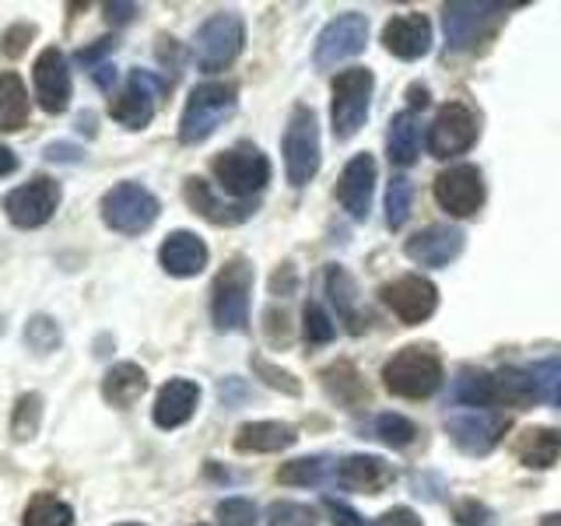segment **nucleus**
I'll use <instances>...</instances> for the list:
<instances>
[{
  "label": "nucleus",
  "instance_id": "nucleus-38",
  "mask_svg": "<svg viewBox=\"0 0 561 526\" xmlns=\"http://www.w3.org/2000/svg\"><path fill=\"white\" fill-rule=\"evenodd\" d=\"M25 341H28V347H35V351H53L60 344V327H57V320L53 316H32L28 320V327H25Z\"/></svg>",
  "mask_w": 561,
  "mask_h": 526
},
{
  "label": "nucleus",
  "instance_id": "nucleus-33",
  "mask_svg": "<svg viewBox=\"0 0 561 526\" xmlns=\"http://www.w3.org/2000/svg\"><path fill=\"white\" fill-rule=\"evenodd\" d=\"M43 425V397L39 393H22L14 400V411H11V435L14 443H32L39 435Z\"/></svg>",
  "mask_w": 561,
  "mask_h": 526
},
{
  "label": "nucleus",
  "instance_id": "nucleus-35",
  "mask_svg": "<svg viewBox=\"0 0 561 526\" xmlns=\"http://www.w3.org/2000/svg\"><path fill=\"white\" fill-rule=\"evenodd\" d=\"M411 207H414V186L411 180L397 175V180H390V186H386V225L403 228V221L411 218Z\"/></svg>",
  "mask_w": 561,
  "mask_h": 526
},
{
  "label": "nucleus",
  "instance_id": "nucleus-44",
  "mask_svg": "<svg viewBox=\"0 0 561 526\" xmlns=\"http://www.w3.org/2000/svg\"><path fill=\"white\" fill-rule=\"evenodd\" d=\"M323 505H327V516H330L333 523H337V526H368L362 513H355V508L344 505V502H337V499H327Z\"/></svg>",
  "mask_w": 561,
  "mask_h": 526
},
{
  "label": "nucleus",
  "instance_id": "nucleus-30",
  "mask_svg": "<svg viewBox=\"0 0 561 526\" xmlns=\"http://www.w3.org/2000/svg\"><path fill=\"white\" fill-rule=\"evenodd\" d=\"M516 456L523 460V467H534V470H543V467H554L561 460V432L554 428H526L519 446H516Z\"/></svg>",
  "mask_w": 561,
  "mask_h": 526
},
{
  "label": "nucleus",
  "instance_id": "nucleus-19",
  "mask_svg": "<svg viewBox=\"0 0 561 526\" xmlns=\"http://www.w3.org/2000/svg\"><path fill=\"white\" fill-rule=\"evenodd\" d=\"M373 193H376V158L362 151L344 165L341 180H337V201L355 221H365L368 210H373Z\"/></svg>",
  "mask_w": 561,
  "mask_h": 526
},
{
  "label": "nucleus",
  "instance_id": "nucleus-49",
  "mask_svg": "<svg viewBox=\"0 0 561 526\" xmlns=\"http://www.w3.org/2000/svg\"><path fill=\"white\" fill-rule=\"evenodd\" d=\"M102 11L113 25H127V22H134L137 4H102Z\"/></svg>",
  "mask_w": 561,
  "mask_h": 526
},
{
  "label": "nucleus",
  "instance_id": "nucleus-11",
  "mask_svg": "<svg viewBox=\"0 0 561 526\" xmlns=\"http://www.w3.org/2000/svg\"><path fill=\"white\" fill-rule=\"evenodd\" d=\"M502 11L508 4H467V0H453L443 8V28H446V46L449 49H473L484 43L495 25L502 22Z\"/></svg>",
  "mask_w": 561,
  "mask_h": 526
},
{
  "label": "nucleus",
  "instance_id": "nucleus-51",
  "mask_svg": "<svg viewBox=\"0 0 561 526\" xmlns=\"http://www.w3.org/2000/svg\"><path fill=\"white\" fill-rule=\"evenodd\" d=\"M88 75L95 78V84H99V88H113V81H116L113 64H102V67H95V70H88Z\"/></svg>",
  "mask_w": 561,
  "mask_h": 526
},
{
  "label": "nucleus",
  "instance_id": "nucleus-3",
  "mask_svg": "<svg viewBox=\"0 0 561 526\" xmlns=\"http://www.w3.org/2000/svg\"><path fill=\"white\" fill-rule=\"evenodd\" d=\"M470 408H523L537 400V382L513 368L502 373H463L460 390H456Z\"/></svg>",
  "mask_w": 561,
  "mask_h": 526
},
{
  "label": "nucleus",
  "instance_id": "nucleus-7",
  "mask_svg": "<svg viewBox=\"0 0 561 526\" xmlns=\"http://www.w3.org/2000/svg\"><path fill=\"white\" fill-rule=\"evenodd\" d=\"M102 221L119 236H145L148 228L162 215V204L151 190L140 183H116L110 193L102 197Z\"/></svg>",
  "mask_w": 561,
  "mask_h": 526
},
{
  "label": "nucleus",
  "instance_id": "nucleus-10",
  "mask_svg": "<svg viewBox=\"0 0 561 526\" xmlns=\"http://www.w3.org/2000/svg\"><path fill=\"white\" fill-rule=\"evenodd\" d=\"M64 190L53 175H32L28 183L14 186L4 197V215L14 228H43L57 215Z\"/></svg>",
  "mask_w": 561,
  "mask_h": 526
},
{
  "label": "nucleus",
  "instance_id": "nucleus-40",
  "mask_svg": "<svg viewBox=\"0 0 561 526\" xmlns=\"http://www.w3.org/2000/svg\"><path fill=\"white\" fill-rule=\"evenodd\" d=\"M253 373L267 382V386H274V390H280V393H291V397H298L302 393V382H298L291 373H285V368H277V365H271L267 358H253Z\"/></svg>",
  "mask_w": 561,
  "mask_h": 526
},
{
  "label": "nucleus",
  "instance_id": "nucleus-48",
  "mask_svg": "<svg viewBox=\"0 0 561 526\" xmlns=\"http://www.w3.org/2000/svg\"><path fill=\"white\" fill-rule=\"evenodd\" d=\"M46 158L49 162H81V148H75V145H49L46 148Z\"/></svg>",
  "mask_w": 561,
  "mask_h": 526
},
{
  "label": "nucleus",
  "instance_id": "nucleus-2",
  "mask_svg": "<svg viewBox=\"0 0 561 526\" xmlns=\"http://www.w3.org/2000/svg\"><path fill=\"white\" fill-rule=\"evenodd\" d=\"M232 113H236V84H225V81L197 84L180 116V140L183 145H204Z\"/></svg>",
  "mask_w": 561,
  "mask_h": 526
},
{
  "label": "nucleus",
  "instance_id": "nucleus-52",
  "mask_svg": "<svg viewBox=\"0 0 561 526\" xmlns=\"http://www.w3.org/2000/svg\"><path fill=\"white\" fill-rule=\"evenodd\" d=\"M11 172H18V155L8 145H0V180L11 175Z\"/></svg>",
  "mask_w": 561,
  "mask_h": 526
},
{
  "label": "nucleus",
  "instance_id": "nucleus-55",
  "mask_svg": "<svg viewBox=\"0 0 561 526\" xmlns=\"http://www.w3.org/2000/svg\"><path fill=\"white\" fill-rule=\"evenodd\" d=\"M554 403H558V408H561V382L554 386Z\"/></svg>",
  "mask_w": 561,
  "mask_h": 526
},
{
  "label": "nucleus",
  "instance_id": "nucleus-42",
  "mask_svg": "<svg viewBox=\"0 0 561 526\" xmlns=\"http://www.w3.org/2000/svg\"><path fill=\"white\" fill-rule=\"evenodd\" d=\"M218 519L225 526H253L256 523V505L250 499H225L218 505Z\"/></svg>",
  "mask_w": 561,
  "mask_h": 526
},
{
  "label": "nucleus",
  "instance_id": "nucleus-34",
  "mask_svg": "<svg viewBox=\"0 0 561 526\" xmlns=\"http://www.w3.org/2000/svg\"><path fill=\"white\" fill-rule=\"evenodd\" d=\"M323 386L327 390L337 397L341 403H365L368 393H365V386H362V376H358V368L355 365H347V362H337L333 368H327L323 373Z\"/></svg>",
  "mask_w": 561,
  "mask_h": 526
},
{
  "label": "nucleus",
  "instance_id": "nucleus-15",
  "mask_svg": "<svg viewBox=\"0 0 561 526\" xmlns=\"http://www.w3.org/2000/svg\"><path fill=\"white\" fill-rule=\"evenodd\" d=\"M478 140V116H473L463 102H446L438 110L432 130H428V148L435 158H456L473 148Z\"/></svg>",
  "mask_w": 561,
  "mask_h": 526
},
{
  "label": "nucleus",
  "instance_id": "nucleus-28",
  "mask_svg": "<svg viewBox=\"0 0 561 526\" xmlns=\"http://www.w3.org/2000/svg\"><path fill=\"white\" fill-rule=\"evenodd\" d=\"M327 295H330V302L337 306L341 312V320L347 323L351 333H358L362 330V312H358V285H355V277H351L341 263H330L327 274Z\"/></svg>",
  "mask_w": 561,
  "mask_h": 526
},
{
  "label": "nucleus",
  "instance_id": "nucleus-22",
  "mask_svg": "<svg viewBox=\"0 0 561 526\" xmlns=\"http://www.w3.org/2000/svg\"><path fill=\"white\" fill-rule=\"evenodd\" d=\"M158 263L172 277H197L207 267V245L197 232L175 228V232L165 236L162 250H158Z\"/></svg>",
  "mask_w": 561,
  "mask_h": 526
},
{
  "label": "nucleus",
  "instance_id": "nucleus-16",
  "mask_svg": "<svg viewBox=\"0 0 561 526\" xmlns=\"http://www.w3.org/2000/svg\"><path fill=\"white\" fill-rule=\"evenodd\" d=\"M32 84H35V102L43 105V113L60 116L70 95H75V84H70V70L67 60L57 46H46L39 57H35V70H32Z\"/></svg>",
  "mask_w": 561,
  "mask_h": 526
},
{
  "label": "nucleus",
  "instance_id": "nucleus-9",
  "mask_svg": "<svg viewBox=\"0 0 561 526\" xmlns=\"http://www.w3.org/2000/svg\"><path fill=\"white\" fill-rule=\"evenodd\" d=\"M373 88H376V78H373V70H365V67L341 70V75L333 78L330 116H333V134H337L341 140L355 137L365 127L368 102H373Z\"/></svg>",
  "mask_w": 561,
  "mask_h": 526
},
{
  "label": "nucleus",
  "instance_id": "nucleus-39",
  "mask_svg": "<svg viewBox=\"0 0 561 526\" xmlns=\"http://www.w3.org/2000/svg\"><path fill=\"white\" fill-rule=\"evenodd\" d=\"M302 330H306V341L309 344H330L333 341V323L330 316L320 302H306V320H302Z\"/></svg>",
  "mask_w": 561,
  "mask_h": 526
},
{
  "label": "nucleus",
  "instance_id": "nucleus-20",
  "mask_svg": "<svg viewBox=\"0 0 561 526\" xmlns=\"http://www.w3.org/2000/svg\"><path fill=\"white\" fill-rule=\"evenodd\" d=\"M382 46L393 53L397 60H421L432 49V22L428 14H397L390 25L382 28Z\"/></svg>",
  "mask_w": 561,
  "mask_h": 526
},
{
  "label": "nucleus",
  "instance_id": "nucleus-36",
  "mask_svg": "<svg viewBox=\"0 0 561 526\" xmlns=\"http://www.w3.org/2000/svg\"><path fill=\"white\" fill-rule=\"evenodd\" d=\"M327 478V460L323 456H306V460H291L277 470V481L280 484H302V488H312Z\"/></svg>",
  "mask_w": 561,
  "mask_h": 526
},
{
  "label": "nucleus",
  "instance_id": "nucleus-37",
  "mask_svg": "<svg viewBox=\"0 0 561 526\" xmlns=\"http://www.w3.org/2000/svg\"><path fill=\"white\" fill-rule=\"evenodd\" d=\"M414 421L411 418H403V414H379L376 418V438H382L386 446H393V449H403V446H411L414 443Z\"/></svg>",
  "mask_w": 561,
  "mask_h": 526
},
{
  "label": "nucleus",
  "instance_id": "nucleus-18",
  "mask_svg": "<svg viewBox=\"0 0 561 526\" xmlns=\"http://www.w3.org/2000/svg\"><path fill=\"white\" fill-rule=\"evenodd\" d=\"M463 242L467 239L460 228L432 225L403 242V253H408V260H414L417 267H449V263L463 253Z\"/></svg>",
  "mask_w": 561,
  "mask_h": 526
},
{
  "label": "nucleus",
  "instance_id": "nucleus-43",
  "mask_svg": "<svg viewBox=\"0 0 561 526\" xmlns=\"http://www.w3.org/2000/svg\"><path fill=\"white\" fill-rule=\"evenodd\" d=\"M32 39H35V28H32V25H11V28L4 32V46H0V49H4V57H8V60H18V57H22V53L28 49Z\"/></svg>",
  "mask_w": 561,
  "mask_h": 526
},
{
  "label": "nucleus",
  "instance_id": "nucleus-32",
  "mask_svg": "<svg viewBox=\"0 0 561 526\" xmlns=\"http://www.w3.org/2000/svg\"><path fill=\"white\" fill-rule=\"evenodd\" d=\"M22 526H75V508H70V502L43 491L25 505Z\"/></svg>",
  "mask_w": 561,
  "mask_h": 526
},
{
  "label": "nucleus",
  "instance_id": "nucleus-29",
  "mask_svg": "<svg viewBox=\"0 0 561 526\" xmlns=\"http://www.w3.org/2000/svg\"><path fill=\"white\" fill-rule=\"evenodd\" d=\"M28 110L32 99L25 92V81L14 75V70H4L0 75V130H22L28 123Z\"/></svg>",
  "mask_w": 561,
  "mask_h": 526
},
{
  "label": "nucleus",
  "instance_id": "nucleus-6",
  "mask_svg": "<svg viewBox=\"0 0 561 526\" xmlns=\"http://www.w3.org/2000/svg\"><path fill=\"white\" fill-rule=\"evenodd\" d=\"M210 172H215V180L221 183L228 197L250 201L271 183V158L256 145H250V140H242V145L221 151L215 158V165H210Z\"/></svg>",
  "mask_w": 561,
  "mask_h": 526
},
{
  "label": "nucleus",
  "instance_id": "nucleus-26",
  "mask_svg": "<svg viewBox=\"0 0 561 526\" xmlns=\"http://www.w3.org/2000/svg\"><path fill=\"white\" fill-rule=\"evenodd\" d=\"M145 393H148V373L137 362H119L102 379V397L113 408H134Z\"/></svg>",
  "mask_w": 561,
  "mask_h": 526
},
{
  "label": "nucleus",
  "instance_id": "nucleus-24",
  "mask_svg": "<svg viewBox=\"0 0 561 526\" xmlns=\"http://www.w3.org/2000/svg\"><path fill=\"white\" fill-rule=\"evenodd\" d=\"M337 481L347 488V491H362V495H376L386 484L393 481V467L379 460V456H368V453H358V456H347L337 467Z\"/></svg>",
  "mask_w": 561,
  "mask_h": 526
},
{
  "label": "nucleus",
  "instance_id": "nucleus-5",
  "mask_svg": "<svg viewBox=\"0 0 561 526\" xmlns=\"http://www.w3.org/2000/svg\"><path fill=\"white\" fill-rule=\"evenodd\" d=\"M285 172L291 186H306L320 172V119L309 105H295L288 116V130L280 137Z\"/></svg>",
  "mask_w": 561,
  "mask_h": 526
},
{
  "label": "nucleus",
  "instance_id": "nucleus-56",
  "mask_svg": "<svg viewBox=\"0 0 561 526\" xmlns=\"http://www.w3.org/2000/svg\"><path fill=\"white\" fill-rule=\"evenodd\" d=\"M116 526H145V523H116Z\"/></svg>",
  "mask_w": 561,
  "mask_h": 526
},
{
  "label": "nucleus",
  "instance_id": "nucleus-25",
  "mask_svg": "<svg viewBox=\"0 0 561 526\" xmlns=\"http://www.w3.org/2000/svg\"><path fill=\"white\" fill-rule=\"evenodd\" d=\"M298 443V432L288 421H245L236 432L239 453H280Z\"/></svg>",
  "mask_w": 561,
  "mask_h": 526
},
{
  "label": "nucleus",
  "instance_id": "nucleus-53",
  "mask_svg": "<svg viewBox=\"0 0 561 526\" xmlns=\"http://www.w3.org/2000/svg\"><path fill=\"white\" fill-rule=\"evenodd\" d=\"M78 127H81L84 134H92V137H95V116L81 113V116H78Z\"/></svg>",
  "mask_w": 561,
  "mask_h": 526
},
{
  "label": "nucleus",
  "instance_id": "nucleus-45",
  "mask_svg": "<svg viewBox=\"0 0 561 526\" xmlns=\"http://www.w3.org/2000/svg\"><path fill=\"white\" fill-rule=\"evenodd\" d=\"M491 519V513L481 505V502H463V505H456V523L460 526H484Z\"/></svg>",
  "mask_w": 561,
  "mask_h": 526
},
{
  "label": "nucleus",
  "instance_id": "nucleus-46",
  "mask_svg": "<svg viewBox=\"0 0 561 526\" xmlns=\"http://www.w3.org/2000/svg\"><path fill=\"white\" fill-rule=\"evenodd\" d=\"M110 49H113V43H110V39H99L95 46L81 49V53H78V60H81L88 70H95V67H102V64H105V57H110Z\"/></svg>",
  "mask_w": 561,
  "mask_h": 526
},
{
  "label": "nucleus",
  "instance_id": "nucleus-12",
  "mask_svg": "<svg viewBox=\"0 0 561 526\" xmlns=\"http://www.w3.org/2000/svg\"><path fill=\"white\" fill-rule=\"evenodd\" d=\"M165 95V81L154 78L151 70L134 67L127 75V88L110 102V113L119 127L127 130H145L154 119V102Z\"/></svg>",
  "mask_w": 561,
  "mask_h": 526
},
{
  "label": "nucleus",
  "instance_id": "nucleus-41",
  "mask_svg": "<svg viewBox=\"0 0 561 526\" xmlns=\"http://www.w3.org/2000/svg\"><path fill=\"white\" fill-rule=\"evenodd\" d=\"M271 526H316V513L298 502H277L271 505Z\"/></svg>",
  "mask_w": 561,
  "mask_h": 526
},
{
  "label": "nucleus",
  "instance_id": "nucleus-17",
  "mask_svg": "<svg viewBox=\"0 0 561 526\" xmlns=\"http://www.w3.org/2000/svg\"><path fill=\"white\" fill-rule=\"evenodd\" d=\"M382 302L390 306L403 323H425L428 316L435 312L438 306V291L428 277H421V274H403L397 281H390L382 291Z\"/></svg>",
  "mask_w": 561,
  "mask_h": 526
},
{
  "label": "nucleus",
  "instance_id": "nucleus-4",
  "mask_svg": "<svg viewBox=\"0 0 561 526\" xmlns=\"http://www.w3.org/2000/svg\"><path fill=\"white\" fill-rule=\"evenodd\" d=\"M386 390L408 400H425L443 386V362L428 347H403L382 368Z\"/></svg>",
  "mask_w": 561,
  "mask_h": 526
},
{
  "label": "nucleus",
  "instance_id": "nucleus-50",
  "mask_svg": "<svg viewBox=\"0 0 561 526\" xmlns=\"http://www.w3.org/2000/svg\"><path fill=\"white\" fill-rule=\"evenodd\" d=\"M295 288V271H291V263H285V267L277 271V277L271 281V291L274 295H288Z\"/></svg>",
  "mask_w": 561,
  "mask_h": 526
},
{
  "label": "nucleus",
  "instance_id": "nucleus-14",
  "mask_svg": "<svg viewBox=\"0 0 561 526\" xmlns=\"http://www.w3.org/2000/svg\"><path fill=\"white\" fill-rule=\"evenodd\" d=\"M435 201L453 218H473L484 207V180L481 169L473 165H453L438 172L435 180Z\"/></svg>",
  "mask_w": 561,
  "mask_h": 526
},
{
  "label": "nucleus",
  "instance_id": "nucleus-31",
  "mask_svg": "<svg viewBox=\"0 0 561 526\" xmlns=\"http://www.w3.org/2000/svg\"><path fill=\"white\" fill-rule=\"evenodd\" d=\"M386 151H390L393 165H414L421 151V127L414 113H397L390 119V134H386Z\"/></svg>",
  "mask_w": 561,
  "mask_h": 526
},
{
  "label": "nucleus",
  "instance_id": "nucleus-1",
  "mask_svg": "<svg viewBox=\"0 0 561 526\" xmlns=\"http://www.w3.org/2000/svg\"><path fill=\"white\" fill-rule=\"evenodd\" d=\"M250 291H253V267L245 256H232L218 271L210 285V320L221 333L250 327Z\"/></svg>",
  "mask_w": 561,
  "mask_h": 526
},
{
  "label": "nucleus",
  "instance_id": "nucleus-54",
  "mask_svg": "<svg viewBox=\"0 0 561 526\" xmlns=\"http://www.w3.org/2000/svg\"><path fill=\"white\" fill-rule=\"evenodd\" d=\"M540 526H561V513H551V516H543Z\"/></svg>",
  "mask_w": 561,
  "mask_h": 526
},
{
  "label": "nucleus",
  "instance_id": "nucleus-8",
  "mask_svg": "<svg viewBox=\"0 0 561 526\" xmlns=\"http://www.w3.org/2000/svg\"><path fill=\"white\" fill-rule=\"evenodd\" d=\"M242 46H245V25L232 11L210 14L197 28V35H193V57H197V67L207 70V75L232 67Z\"/></svg>",
  "mask_w": 561,
  "mask_h": 526
},
{
  "label": "nucleus",
  "instance_id": "nucleus-13",
  "mask_svg": "<svg viewBox=\"0 0 561 526\" xmlns=\"http://www.w3.org/2000/svg\"><path fill=\"white\" fill-rule=\"evenodd\" d=\"M368 43V22L365 14L358 11H347V14H337L333 22L320 32V39H316V49H312V60L316 67H337V64H347L355 60L358 53L365 49Z\"/></svg>",
  "mask_w": 561,
  "mask_h": 526
},
{
  "label": "nucleus",
  "instance_id": "nucleus-47",
  "mask_svg": "<svg viewBox=\"0 0 561 526\" xmlns=\"http://www.w3.org/2000/svg\"><path fill=\"white\" fill-rule=\"evenodd\" d=\"M379 526H421V519H417L414 508L397 505V508H390V513H386V516L379 519Z\"/></svg>",
  "mask_w": 561,
  "mask_h": 526
},
{
  "label": "nucleus",
  "instance_id": "nucleus-23",
  "mask_svg": "<svg viewBox=\"0 0 561 526\" xmlns=\"http://www.w3.org/2000/svg\"><path fill=\"white\" fill-rule=\"evenodd\" d=\"M201 403V386L190 382V379H169L162 390L154 397V408H151V418L158 428H180L193 418Z\"/></svg>",
  "mask_w": 561,
  "mask_h": 526
},
{
  "label": "nucleus",
  "instance_id": "nucleus-27",
  "mask_svg": "<svg viewBox=\"0 0 561 526\" xmlns=\"http://www.w3.org/2000/svg\"><path fill=\"white\" fill-rule=\"evenodd\" d=\"M186 204L197 210L201 218H207V221H215V225H239V221H245L250 218V204H242V207H232V204H221L218 197H215V190H210V183H204L201 175H190L186 180Z\"/></svg>",
  "mask_w": 561,
  "mask_h": 526
},
{
  "label": "nucleus",
  "instance_id": "nucleus-21",
  "mask_svg": "<svg viewBox=\"0 0 561 526\" xmlns=\"http://www.w3.org/2000/svg\"><path fill=\"white\" fill-rule=\"evenodd\" d=\"M505 428H508L505 414H499V418H491V414H456V418H449V425H446L456 449L473 453V456L495 449V443L502 438Z\"/></svg>",
  "mask_w": 561,
  "mask_h": 526
}]
</instances>
